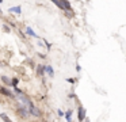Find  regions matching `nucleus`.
I'll use <instances>...</instances> for the list:
<instances>
[{"label":"nucleus","instance_id":"9d476101","mask_svg":"<svg viewBox=\"0 0 126 122\" xmlns=\"http://www.w3.org/2000/svg\"><path fill=\"white\" fill-rule=\"evenodd\" d=\"M46 75L49 76V77H54V69H53L52 65L46 64Z\"/></svg>","mask_w":126,"mask_h":122},{"label":"nucleus","instance_id":"423d86ee","mask_svg":"<svg viewBox=\"0 0 126 122\" xmlns=\"http://www.w3.org/2000/svg\"><path fill=\"white\" fill-rule=\"evenodd\" d=\"M0 81L3 83L4 87L12 88V86H11V77H10V76H7V75H0Z\"/></svg>","mask_w":126,"mask_h":122},{"label":"nucleus","instance_id":"f03ea898","mask_svg":"<svg viewBox=\"0 0 126 122\" xmlns=\"http://www.w3.org/2000/svg\"><path fill=\"white\" fill-rule=\"evenodd\" d=\"M0 95H3V96H7V98H10V99L15 100V94H14V91H12L11 88H8V87L0 86Z\"/></svg>","mask_w":126,"mask_h":122},{"label":"nucleus","instance_id":"412c9836","mask_svg":"<svg viewBox=\"0 0 126 122\" xmlns=\"http://www.w3.org/2000/svg\"><path fill=\"white\" fill-rule=\"evenodd\" d=\"M1 67H3V62H1V61H0V68H1Z\"/></svg>","mask_w":126,"mask_h":122},{"label":"nucleus","instance_id":"f8f14e48","mask_svg":"<svg viewBox=\"0 0 126 122\" xmlns=\"http://www.w3.org/2000/svg\"><path fill=\"white\" fill-rule=\"evenodd\" d=\"M19 81H20V79H19V77H16V76H14V77H11V86H12V88H15V87H18V84H19Z\"/></svg>","mask_w":126,"mask_h":122},{"label":"nucleus","instance_id":"4be33fe9","mask_svg":"<svg viewBox=\"0 0 126 122\" xmlns=\"http://www.w3.org/2000/svg\"><path fill=\"white\" fill-rule=\"evenodd\" d=\"M42 122H49V121H46V119H44V121H42Z\"/></svg>","mask_w":126,"mask_h":122},{"label":"nucleus","instance_id":"ddd939ff","mask_svg":"<svg viewBox=\"0 0 126 122\" xmlns=\"http://www.w3.org/2000/svg\"><path fill=\"white\" fill-rule=\"evenodd\" d=\"M63 12L65 15V18H68V19H72L75 16V11H63Z\"/></svg>","mask_w":126,"mask_h":122},{"label":"nucleus","instance_id":"aec40b11","mask_svg":"<svg viewBox=\"0 0 126 122\" xmlns=\"http://www.w3.org/2000/svg\"><path fill=\"white\" fill-rule=\"evenodd\" d=\"M76 70H77V72H80V70H81V67H80L79 64H76Z\"/></svg>","mask_w":126,"mask_h":122},{"label":"nucleus","instance_id":"7ed1b4c3","mask_svg":"<svg viewBox=\"0 0 126 122\" xmlns=\"http://www.w3.org/2000/svg\"><path fill=\"white\" fill-rule=\"evenodd\" d=\"M76 117H77V121H79V122H84V121H85V118H87V111H85V108L83 107L81 105L77 106Z\"/></svg>","mask_w":126,"mask_h":122},{"label":"nucleus","instance_id":"f257e3e1","mask_svg":"<svg viewBox=\"0 0 126 122\" xmlns=\"http://www.w3.org/2000/svg\"><path fill=\"white\" fill-rule=\"evenodd\" d=\"M15 113L18 114V117L19 118H22V119H29V108H27V106H25V105H22V103H15Z\"/></svg>","mask_w":126,"mask_h":122},{"label":"nucleus","instance_id":"a211bd4d","mask_svg":"<svg viewBox=\"0 0 126 122\" xmlns=\"http://www.w3.org/2000/svg\"><path fill=\"white\" fill-rule=\"evenodd\" d=\"M3 30L6 33H11V29H10V26H7V24H4V26H3Z\"/></svg>","mask_w":126,"mask_h":122},{"label":"nucleus","instance_id":"39448f33","mask_svg":"<svg viewBox=\"0 0 126 122\" xmlns=\"http://www.w3.org/2000/svg\"><path fill=\"white\" fill-rule=\"evenodd\" d=\"M35 75L39 77H45L46 76V64H38L35 68Z\"/></svg>","mask_w":126,"mask_h":122},{"label":"nucleus","instance_id":"393cba45","mask_svg":"<svg viewBox=\"0 0 126 122\" xmlns=\"http://www.w3.org/2000/svg\"><path fill=\"white\" fill-rule=\"evenodd\" d=\"M76 1H80V0H76Z\"/></svg>","mask_w":126,"mask_h":122},{"label":"nucleus","instance_id":"1a4fd4ad","mask_svg":"<svg viewBox=\"0 0 126 122\" xmlns=\"http://www.w3.org/2000/svg\"><path fill=\"white\" fill-rule=\"evenodd\" d=\"M8 12H12V14H16V15H20V14H22V7H20V5L10 7V8H8Z\"/></svg>","mask_w":126,"mask_h":122},{"label":"nucleus","instance_id":"b1692460","mask_svg":"<svg viewBox=\"0 0 126 122\" xmlns=\"http://www.w3.org/2000/svg\"><path fill=\"white\" fill-rule=\"evenodd\" d=\"M0 14H1V8H0Z\"/></svg>","mask_w":126,"mask_h":122},{"label":"nucleus","instance_id":"dca6fc26","mask_svg":"<svg viewBox=\"0 0 126 122\" xmlns=\"http://www.w3.org/2000/svg\"><path fill=\"white\" fill-rule=\"evenodd\" d=\"M68 98H69V99H77V95L75 94V92H71V94L68 95Z\"/></svg>","mask_w":126,"mask_h":122},{"label":"nucleus","instance_id":"9b49d317","mask_svg":"<svg viewBox=\"0 0 126 122\" xmlns=\"http://www.w3.org/2000/svg\"><path fill=\"white\" fill-rule=\"evenodd\" d=\"M0 119H1L3 122H12V119L10 118L6 113H0Z\"/></svg>","mask_w":126,"mask_h":122},{"label":"nucleus","instance_id":"2eb2a0df","mask_svg":"<svg viewBox=\"0 0 126 122\" xmlns=\"http://www.w3.org/2000/svg\"><path fill=\"white\" fill-rule=\"evenodd\" d=\"M66 81H68V83H71V84H76V79H73V77H68L66 79Z\"/></svg>","mask_w":126,"mask_h":122},{"label":"nucleus","instance_id":"5701e85b","mask_svg":"<svg viewBox=\"0 0 126 122\" xmlns=\"http://www.w3.org/2000/svg\"><path fill=\"white\" fill-rule=\"evenodd\" d=\"M1 3H3V0H0V4H1Z\"/></svg>","mask_w":126,"mask_h":122},{"label":"nucleus","instance_id":"0eeeda50","mask_svg":"<svg viewBox=\"0 0 126 122\" xmlns=\"http://www.w3.org/2000/svg\"><path fill=\"white\" fill-rule=\"evenodd\" d=\"M25 34L26 35H29V37H33V38H35V39H38V35H37V33L34 31L31 27H25Z\"/></svg>","mask_w":126,"mask_h":122},{"label":"nucleus","instance_id":"20e7f679","mask_svg":"<svg viewBox=\"0 0 126 122\" xmlns=\"http://www.w3.org/2000/svg\"><path fill=\"white\" fill-rule=\"evenodd\" d=\"M29 115L34 117V118H41L42 117V110L39 107H37V105H35V106H33V107L29 108Z\"/></svg>","mask_w":126,"mask_h":122},{"label":"nucleus","instance_id":"6e6552de","mask_svg":"<svg viewBox=\"0 0 126 122\" xmlns=\"http://www.w3.org/2000/svg\"><path fill=\"white\" fill-rule=\"evenodd\" d=\"M72 114H73V110H72V108H68L66 111H64V118L66 119V122H73L72 121Z\"/></svg>","mask_w":126,"mask_h":122},{"label":"nucleus","instance_id":"f3484780","mask_svg":"<svg viewBox=\"0 0 126 122\" xmlns=\"http://www.w3.org/2000/svg\"><path fill=\"white\" fill-rule=\"evenodd\" d=\"M57 115L60 117V118H63V117H64V111L61 110V108H58V110H57Z\"/></svg>","mask_w":126,"mask_h":122},{"label":"nucleus","instance_id":"4468645a","mask_svg":"<svg viewBox=\"0 0 126 122\" xmlns=\"http://www.w3.org/2000/svg\"><path fill=\"white\" fill-rule=\"evenodd\" d=\"M27 64H29V67H30L31 69H35L37 68V64H35V61H34L33 58H27Z\"/></svg>","mask_w":126,"mask_h":122},{"label":"nucleus","instance_id":"6ab92c4d","mask_svg":"<svg viewBox=\"0 0 126 122\" xmlns=\"http://www.w3.org/2000/svg\"><path fill=\"white\" fill-rule=\"evenodd\" d=\"M38 57H39V58H42V60H45V58H46V54H44V53H38Z\"/></svg>","mask_w":126,"mask_h":122}]
</instances>
